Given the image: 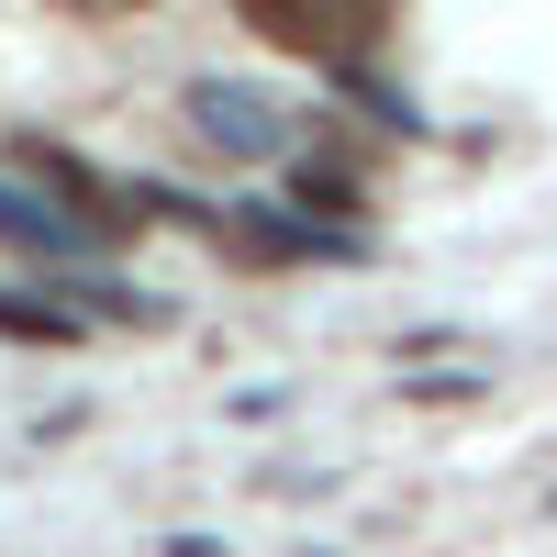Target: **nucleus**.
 I'll return each instance as SVG.
<instances>
[{
  "mask_svg": "<svg viewBox=\"0 0 557 557\" xmlns=\"http://www.w3.org/2000/svg\"><path fill=\"white\" fill-rule=\"evenodd\" d=\"M0 246H12L34 278H78V268H112V223H89L78 201H57V190H34V178H12L0 168Z\"/></svg>",
  "mask_w": 557,
  "mask_h": 557,
  "instance_id": "obj_1",
  "label": "nucleus"
},
{
  "mask_svg": "<svg viewBox=\"0 0 557 557\" xmlns=\"http://www.w3.org/2000/svg\"><path fill=\"white\" fill-rule=\"evenodd\" d=\"M178 123H190L201 157H223V168H278V157H290V112H278L268 89L223 78V67L178 78Z\"/></svg>",
  "mask_w": 557,
  "mask_h": 557,
  "instance_id": "obj_2",
  "label": "nucleus"
},
{
  "mask_svg": "<svg viewBox=\"0 0 557 557\" xmlns=\"http://www.w3.org/2000/svg\"><path fill=\"white\" fill-rule=\"evenodd\" d=\"M212 235L235 246L246 268H368V235H346V223H312L301 201H223Z\"/></svg>",
  "mask_w": 557,
  "mask_h": 557,
  "instance_id": "obj_3",
  "label": "nucleus"
},
{
  "mask_svg": "<svg viewBox=\"0 0 557 557\" xmlns=\"http://www.w3.org/2000/svg\"><path fill=\"white\" fill-rule=\"evenodd\" d=\"M0 168L12 178H34V190H57V201H78L89 223H112V235H134V223H146V201H134V178H101V157H78L67 134H12V146H0Z\"/></svg>",
  "mask_w": 557,
  "mask_h": 557,
  "instance_id": "obj_4",
  "label": "nucleus"
},
{
  "mask_svg": "<svg viewBox=\"0 0 557 557\" xmlns=\"http://www.w3.org/2000/svg\"><path fill=\"white\" fill-rule=\"evenodd\" d=\"M323 89H335L346 112H368V123L391 134V146H424V134H435V112L412 101L391 67H380V45H335V57H323Z\"/></svg>",
  "mask_w": 557,
  "mask_h": 557,
  "instance_id": "obj_5",
  "label": "nucleus"
},
{
  "mask_svg": "<svg viewBox=\"0 0 557 557\" xmlns=\"http://www.w3.org/2000/svg\"><path fill=\"white\" fill-rule=\"evenodd\" d=\"M0 346H34V357H78L89 346V312L67 301V290H0Z\"/></svg>",
  "mask_w": 557,
  "mask_h": 557,
  "instance_id": "obj_6",
  "label": "nucleus"
},
{
  "mask_svg": "<svg viewBox=\"0 0 557 557\" xmlns=\"http://www.w3.org/2000/svg\"><path fill=\"white\" fill-rule=\"evenodd\" d=\"M278 201H301L312 223H346V235H368V178H357L346 157H323V146L290 168V190H278Z\"/></svg>",
  "mask_w": 557,
  "mask_h": 557,
  "instance_id": "obj_7",
  "label": "nucleus"
},
{
  "mask_svg": "<svg viewBox=\"0 0 557 557\" xmlns=\"http://www.w3.org/2000/svg\"><path fill=\"white\" fill-rule=\"evenodd\" d=\"M235 23L257 34V45H278V57H335V23H323V0H235Z\"/></svg>",
  "mask_w": 557,
  "mask_h": 557,
  "instance_id": "obj_8",
  "label": "nucleus"
},
{
  "mask_svg": "<svg viewBox=\"0 0 557 557\" xmlns=\"http://www.w3.org/2000/svg\"><path fill=\"white\" fill-rule=\"evenodd\" d=\"M323 23H335V45H391L401 0H323Z\"/></svg>",
  "mask_w": 557,
  "mask_h": 557,
  "instance_id": "obj_9",
  "label": "nucleus"
},
{
  "mask_svg": "<svg viewBox=\"0 0 557 557\" xmlns=\"http://www.w3.org/2000/svg\"><path fill=\"white\" fill-rule=\"evenodd\" d=\"M57 12H112V0H57Z\"/></svg>",
  "mask_w": 557,
  "mask_h": 557,
  "instance_id": "obj_10",
  "label": "nucleus"
},
{
  "mask_svg": "<svg viewBox=\"0 0 557 557\" xmlns=\"http://www.w3.org/2000/svg\"><path fill=\"white\" fill-rule=\"evenodd\" d=\"M112 12H146V0H112Z\"/></svg>",
  "mask_w": 557,
  "mask_h": 557,
  "instance_id": "obj_11",
  "label": "nucleus"
}]
</instances>
